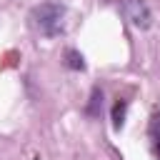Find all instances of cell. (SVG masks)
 Returning a JSON list of instances; mask_svg holds the SVG:
<instances>
[{
  "label": "cell",
  "instance_id": "obj_1",
  "mask_svg": "<svg viewBox=\"0 0 160 160\" xmlns=\"http://www.w3.org/2000/svg\"><path fill=\"white\" fill-rule=\"evenodd\" d=\"M30 20L38 28L40 35L58 38L62 32V25H65V5L58 2V0H45V2H40V5L32 8Z\"/></svg>",
  "mask_w": 160,
  "mask_h": 160
},
{
  "label": "cell",
  "instance_id": "obj_2",
  "mask_svg": "<svg viewBox=\"0 0 160 160\" xmlns=\"http://www.w3.org/2000/svg\"><path fill=\"white\" fill-rule=\"evenodd\" d=\"M120 12L132 28L148 30L152 25V12L145 5V0H120Z\"/></svg>",
  "mask_w": 160,
  "mask_h": 160
},
{
  "label": "cell",
  "instance_id": "obj_3",
  "mask_svg": "<svg viewBox=\"0 0 160 160\" xmlns=\"http://www.w3.org/2000/svg\"><path fill=\"white\" fill-rule=\"evenodd\" d=\"M125 115H128V100L118 98L112 105V130H122L125 125Z\"/></svg>",
  "mask_w": 160,
  "mask_h": 160
},
{
  "label": "cell",
  "instance_id": "obj_4",
  "mask_svg": "<svg viewBox=\"0 0 160 160\" xmlns=\"http://www.w3.org/2000/svg\"><path fill=\"white\" fill-rule=\"evenodd\" d=\"M148 135H150V145L155 150V155L160 158V112H155L150 118V125H148Z\"/></svg>",
  "mask_w": 160,
  "mask_h": 160
},
{
  "label": "cell",
  "instance_id": "obj_5",
  "mask_svg": "<svg viewBox=\"0 0 160 160\" xmlns=\"http://www.w3.org/2000/svg\"><path fill=\"white\" fill-rule=\"evenodd\" d=\"M100 110H102V90H100V88H92V92H90V102H88L85 112H88L90 118H98Z\"/></svg>",
  "mask_w": 160,
  "mask_h": 160
},
{
  "label": "cell",
  "instance_id": "obj_6",
  "mask_svg": "<svg viewBox=\"0 0 160 160\" xmlns=\"http://www.w3.org/2000/svg\"><path fill=\"white\" fill-rule=\"evenodd\" d=\"M65 65L70 68V70H85V58L78 52V50H65Z\"/></svg>",
  "mask_w": 160,
  "mask_h": 160
}]
</instances>
